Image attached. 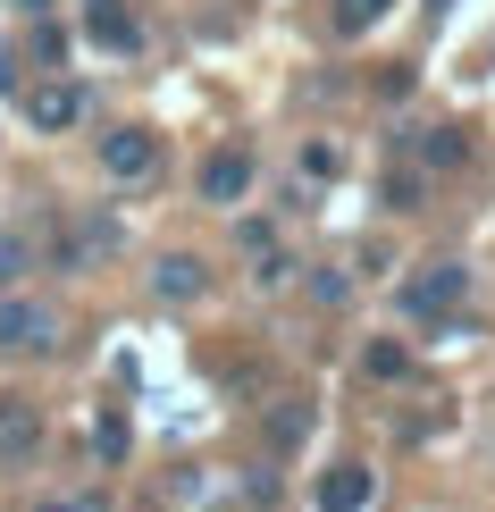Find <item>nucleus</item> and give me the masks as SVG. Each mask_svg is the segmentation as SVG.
<instances>
[{
    "instance_id": "7",
    "label": "nucleus",
    "mask_w": 495,
    "mask_h": 512,
    "mask_svg": "<svg viewBox=\"0 0 495 512\" xmlns=\"http://www.w3.org/2000/svg\"><path fill=\"white\" fill-rule=\"evenodd\" d=\"M84 34L101 42V51H143V26L126 0H84Z\"/></svg>"
},
{
    "instance_id": "5",
    "label": "nucleus",
    "mask_w": 495,
    "mask_h": 512,
    "mask_svg": "<svg viewBox=\"0 0 495 512\" xmlns=\"http://www.w3.org/2000/svg\"><path fill=\"white\" fill-rule=\"evenodd\" d=\"M26 118H34V135H68V126L84 118V84H68V76L34 84V93H26Z\"/></svg>"
},
{
    "instance_id": "10",
    "label": "nucleus",
    "mask_w": 495,
    "mask_h": 512,
    "mask_svg": "<svg viewBox=\"0 0 495 512\" xmlns=\"http://www.w3.org/2000/svg\"><path fill=\"white\" fill-rule=\"evenodd\" d=\"M370 471H361V462H336V471H319V512H361L370 504Z\"/></svg>"
},
{
    "instance_id": "13",
    "label": "nucleus",
    "mask_w": 495,
    "mask_h": 512,
    "mask_svg": "<svg viewBox=\"0 0 495 512\" xmlns=\"http://www.w3.org/2000/svg\"><path fill=\"white\" fill-rule=\"evenodd\" d=\"M126 445H135L126 412H101V420H93V454H101V462H126Z\"/></svg>"
},
{
    "instance_id": "6",
    "label": "nucleus",
    "mask_w": 495,
    "mask_h": 512,
    "mask_svg": "<svg viewBox=\"0 0 495 512\" xmlns=\"http://www.w3.org/2000/svg\"><path fill=\"white\" fill-rule=\"evenodd\" d=\"M42 454V412L26 395H0V462H34Z\"/></svg>"
},
{
    "instance_id": "12",
    "label": "nucleus",
    "mask_w": 495,
    "mask_h": 512,
    "mask_svg": "<svg viewBox=\"0 0 495 512\" xmlns=\"http://www.w3.org/2000/svg\"><path fill=\"white\" fill-rule=\"evenodd\" d=\"M34 269V236H17V227H0V294L17 286V277Z\"/></svg>"
},
{
    "instance_id": "18",
    "label": "nucleus",
    "mask_w": 495,
    "mask_h": 512,
    "mask_svg": "<svg viewBox=\"0 0 495 512\" xmlns=\"http://www.w3.org/2000/svg\"><path fill=\"white\" fill-rule=\"evenodd\" d=\"M34 512H110L101 496H76V504H34Z\"/></svg>"
},
{
    "instance_id": "11",
    "label": "nucleus",
    "mask_w": 495,
    "mask_h": 512,
    "mask_svg": "<svg viewBox=\"0 0 495 512\" xmlns=\"http://www.w3.org/2000/svg\"><path fill=\"white\" fill-rule=\"evenodd\" d=\"M412 152H420L428 177H437V168H462V160H470V135H462V126H420Z\"/></svg>"
},
{
    "instance_id": "8",
    "label": "nucleus",
    "mask_w": 495,
    "mask_h": 512,
    "mask_svg": "<svg viewBox=\"0 0 495 512\" xmlns=\"http://www.w3.org/2000/svg\"><path fill=\"white\" fill-rule=\"evenodd\" d=\"M118 244H126V227H118V219H101V210H93V219H84L76 236L59 244V269H93V261H110Z\"/></svg>"
},
{
    "instance_id": "14",
    "label": "nucleus",
    "mask_w": 495,
    "mask_h": 512,
    "mask_svg": "<svg viewBox=\"0 0 495 512\" xmlns=\"http://www.w3.org/2000/svg\"><path fill=\"white\" fill-rule=\"evenodd\" d=\"M386 9H395V0H336V34H370Z\"/></svg>"
},
{
    "instance_id": "16",
    "label": "nucleus",
    "mask_w": 495,
    "mask_h": 512,
    "mask_svg": "<svg viewBox=\"0 0 495 512\" xmlns=\"http://www.w3.org/2000/svg\"><path fill=\"white\" fill-rule=\"evenodd\" d=\"M303 429H311V412H303V403H277V412H269V437H277V445H294Z\"/></svg>"
},
{
    "instance_id": "15",
    "label": "nucleus",
    "mask_w": 495,
    "mask_h": 512,
    "mask_svg": "<svg viewBox=\"0 0 495 512\" xmlns=\"http://www.w3.org/2000/svg\"><path fill=\"white\" fill-rule=\"evenodd\" d=\"M361 370H370V378H403V370H412V353H403V345H386V336H378V345L361 353Z\"/></svg>"
},
{
    "instance_id": "4",
    "label": "nucleus",
    "mask_w": 495,
    "mask_h": 512,
    "mask_svg": "<svg viewBox=\"0 0 495 512\" xmlns=\"http://www.w3.org/2000/svg\"><path fill=\"white\" fill-rule=\"evenodd\" d=\"M252 194V152L244 143H219V152L202 160V202H219V210H235Z\"/></svg>"
},
{
    "instance_id": "17",
    "label": "nucleus",
    "mask_w": 495,
    "mask_h": 512,
    "mask_svg": "<svg viewBox=\"0 0 495 512\" xmlns=\"http://www.w3.org/2000/svg\"><path fill=\"white\" fill-rule=\"evenodd\" d=\"M311 294H319V303H344V294H353V277H344V269H311Z\"/></svg>"
},
{
    "instance_id": "3",
    "label": "nucleus",
    "mask_w": 495,
    "mask_h": 512,
    "mask_svg": "<svg viewBox=\"0 0 495 512\" xmlns=\"http://www.w3.org/2000/svg\"><path fill=\"white\" fill-rule=\"evenodd\" d=\"M101 168H110L118 185H143L160 168V135H152V126H118V135H101Z\"/></svg>"
},
{
    "instance_id": "2",
    "label": "nucleus",
    "mask_w": 495,
    "mask_h": 512,
    "mask_svg": "<svg viewBox=\"0 0 495 512\" xmlns=\"http://www.w3.org/2000/svg\"><path fill=\"white\" fill-rule=\"evenodd\" d=\"M59 345V311L34 294H0V353H51Z\"/></svg>"
},
{
    "instance_id": "19",
    "label": "nucleus",
    "mask_w": 495,
    "mask_h": 512,
    "mask_svg": "<svg viewBox=\"0 0 495 512\" xmlns=\"http://www.w3.org/2000/svg\"><path fill=\"white\" fill-rule=\"evenodd\" d=\"M9 84H17V68H9V51H0V93H9Z\"/></svg>"
},
{
    "instance_id": "9",
    "label": "nucleus",
    "mask_w": 495,
    "mask_h": 512,
    "mask_svg": "<svg viewBox=\"0 0 495 512\" xmlns=\"http://www.w3.org/2000/svg\"><path fill=\"white\" fill-rule=\"evenodd\" d=\"M202 286H210V269L193 261V252H160L152 261V294L160 303H202Z\"/></svg>"
},
{
    "instance_id": "1",
    "label": "nucleus",
    "mask_w": 495,
    "mask_h": 512,
    "mask_svg": "<svg viewBox=\"0 0 495 512\" xmlns=\"http://www.w3.org/2000/svg\"><path fill=\"white\" fill-rule=\"evenodd\" d=\"M462 294H470V269L462 261H420L412 277H403V311H412V319H454Z\"/></svg>"
}]
</instances>
